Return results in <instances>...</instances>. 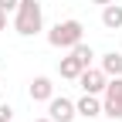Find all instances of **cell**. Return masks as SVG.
I'll list each match as a JSON object with an SVG mask.
<instances>
[{"label": "cell", "instance_id": "ba28073f", "mask_svg": "<svg viewBox=\"0 0 122 122\" xmlns=\"http://www.w3.org/2000/svg\"><path fill=\"white\" fill-rule=\"evenodd\" d=\"M58 71H61V78H71V81H78V75L85 71V65H81V61H78V58H75V54L68 51V58H61V61H58Z\"/></svg>", "mask_w": 122, "mask_h": 122}, {"label": "cell", "instance_id": "9a60e30c", "mask_svg": "<svg viewBox=\"0 0 122 122\" xmlns=\"http://www.w3.org/2000/svg\"><path fill=\"white\" fill-rule=\"evenodd\" d=\"M92 4H102V7H105V4H112V0H92Z\"/></svg>", "mask_w": 122, "mask_h": 122}, {"label": "cell", "instance_id": "7a4b0ae2", "mask_svg": "<svg viewBox=\"0 0 122 122\" xmlns=\"http://www.w3.org/2000/svg\"><path fill=\"white\" fill-rule=\"evenodd\" d=\"M81 34H85V27H81V20H58L51 30H48V44L51 48H65V51H71L75 44L81 41Z\"/></svg>", "mask_w": 122, "mask_h": 122}, {"label": "cell", "instance_id": "e0dca14e", "mask_svg": "<svg viewBox=\"0 0 122 122\" xmlns=\"http://www.w3.org/2000/svg\"><path fill=\"white\" fill-rule=\"evenodd\" d=\"M109 122H122V119H109Z\"/></svg>", "mask_w": 122, "mask_h": 122}, {"label": "cell", "instance_id": "5bb4252c", "mask_svg": "<svg viewBox=\"0 0 122 122\" xmlns=\"http://www.w3.org/2000/svg\"><path fill=\"white\" fill-rule=\"evenodd\" d=\"M0 30H7V10H0Z\"/></svg>", "mask_w": 122, "mask_h": 122}, {"label": "cell", "instance_id": "ac0fdd59", "mask_svg": "<svg viewBox=\"0 0 122 122\" xmlns=\"http://www.w3.org/2000/svg\"><path fill=\"white\" fill-rule=\"evenodd\" d=\"M10 122H14V119H10Z\"/></svg>", "mask_w": 122, "mask_h": 122}, {"label": "cell", "instance_id": "9c48e42d", "mask_svg": "<svg viewBox=\"0 0 122 122\" xmlns=\"http://www.w3.org/2000/svg\"><path fill=\"white\" fill-rule=\"evenodd\" d=\"M102 27L105 30H119L122 27V7L119 4H105L102 7Z\"/></svg>", "mask_w": 122, "mask_h": 122}, {"label": "cell", "instance_id": "30bf717a", "mask_svg": "<svg viewBox=\"0 0 122 122\" xmlns=\"http://www.w3.org/2000/svg\"><path fill=\"white\" fill-rule=\"evenodd\" d=\"M102 71L109 75V78H119V75H122V54H119V51L102 54Z\"/></svg>", "mask_w": 122, "mask_h": 122}, {"label": "cell", "instance_id": "3957f363", "mask_svg": "<svg viewBox=\"0 0 122 122\" xmlns=\"http://www.w3.org/2000/svg\"><path fill=\"white\" fill-rule=\"evenodd\" d=\"M102 115L109 119H122V75L112 78L102 92Z\"/></svg>", "mask_w": 122, "mask_h": 122}, {"label": "cell", "instance_id": "2e32d148", "mask_svg": "<svg viewBox=\"0 0 122 122\" xmlns=\"http://www.w3.org/2000/svg\"><path fill=\"white\" fill-rule=\"evenodd\" d=\"M34 122H54V119H51V115H48V119H34Z\"/></svg>", "mask_w": 122, "mask_h": 122}, {"label": "cell", "instance_id": "5b68a950", "mask_svg": "<svg viewBox=\"0 0 122 122\" xmlns=\"http://www.w3.org/2000/svg\"><path fill=\"white\" fill-rule=\"evenodd\" d=\"M78 85H81V92H88V95H102L105 85H109V75H105L102 68H85L78 75Z\"/></svg>", "mask_w": 122, "mask_h": 122}, {"label": "cell", "instance_id": "7c38bea8", "mask_svg": "<svg viewBox=\"0 0 122 122\" xmlns=\"http://www.w3.org/2000/svg\"><path fill=\"white\" fill-rule=\"evenodd\" d=\"M10 119H14V109L7 102H0V122H10Z\"/></svg>", "mask_w": 122, "mask_h": 122}, {"label": "cell", "instance_id": "8992f818", "mask_svg": "<svg viewBox=\"0 0 122 122\" xmlns=\"http://www.w3.org/2000/svg\"><path fill=\"white\" fill-rule=\"evenodd\" d=\"M75 109H78L81 119H95V115H102V102H98V95H88L85 92V95L75 102Z\"/></svg>", "mask_w": 122, "mask_h": 122}, {"label": "cell", "instance_id": "6da1fadb", "mask_svg": "<svg viewBox=\"0 0 122 122\" xmlns=\"http://www.w3.org/2000/svg\"><path fill=\"white\" fill-rule=\"evenodd\" d=\"M14 14H17V17H14V30H17L20 37L37 34L41 24H44V14H41V4H37V0H20Z\"/></svg>", "mask_w": 122, "mask_h": 122}, {"label": "cell", "instance_id": "52a82bcc", "mask_svg": "<svg viewBox=\"0 0 122 122\" xmlns=\"http://www.w3.org/2000/svg\"><path fill=\"white\" fill-rule=\"evenodd\" d=\"M51 95H54V85H51V78H34L30 81V102H51Z\"/></svg>", "mask_w": 122, "mask_h": 122}, {"label": "cell", "instance_id": "8fae6325", "mask_svg": "<svg viewBox=\"0 0 122 122\" xmlns=\"http://www.w3.org/2000/svg\"><path fill=\"white\" fill-rule=\"evenodd\" d=\"M71 54H75V58H78V61H81V65H85V68L92 65V58H95V51H92V48H88V44H85V41H78V44H75V48H71Z\"/></svg>", "mask_w": 122, "mask_h": 122}, {"label": "cell", "instance_id": "4fadbf2b", "mask_svg": "<svg viewBox=\"0 0 122 122\" xmlns=\"http://www.w3.org/2000/svg\"><path fill=\"white\" fill-rule=\"evenodd\" d=\"M17 4H20V0H0V10L10 14V10H17Z\"/></svg>", "mask_w": 122, "mask_h": 122}, {"label": "cell", "instance_id": "277c9868", "mask_svg": "<svg viewBox=\"0 0 122 122\" xmlns=\"http://www.w3.org/2000/svg\"><path fill=\"white\" fill-rule=\"evenodd\" d=\"M48 115H51L54 122H75V119H78V109H75L71 98H65V95H51V102H48Z\"/></svg>", "mask_w": 122, "mask_h": 122}]
</instances>
